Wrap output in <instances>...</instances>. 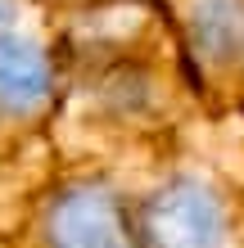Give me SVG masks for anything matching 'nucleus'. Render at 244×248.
Here are the masks:
<instances>
[{"instance_id": "obj_1", "label": "nucleus", "mask_w": 244, "mask_h": 248, "mask_svg": "<svg viewBox=\"0 0 244 248\" xmlns=\"http://www.w3.org/2000/svg\"><path fill=\"white\" fill-rule=\"evenodd\" d=\"M59 108L54 167L118 171L212 122L181 59L163 0H81L54 9Z\"/></svg>"}, {"instance_id": "obj_6", "label": "nucleus", "mask_w": 244, "mask_h": 248, "mask_svg": "<svg viewBox=\"0 0 244 248\" xmlns=\"http://www.w3.org/2000/svg\"><path fill=\"white\" fill-rule=\"evenodd\" d=\"M46 5H54V9H59V5H81V0H46Z\"/></svg>"}, {"instance_id": "obj_3", "label": "nucleus", "mask_w": 244, "mask_h": 248, "mask_svg": "<svg viewBox=\"0 0 244 248\" xmlns=\"http://www.w3.org/2000/svg\"><path fill=\"white\" fill-rule=\"evenodd\" d=\"M54 108H59L54 5L0 0V181L23 203L54 171Z\"/></svg>"}, {"instance_id": "obj_4", "label": "nucleus", "mask_w": 244, "mask_h": 248, "mask_svg": "<svg viewBox=\"0 0 244 248\" xmlns=\"http://www.w3.org/2000/svg\"><path fill=\"white\" fill-rule=\"evenodd\" d=\"M5 239L23 248H140L127 185L109 167H54Z\"/></svg>"}, {"instance_id": "obj_5", "label": "nucleus", "mask_w": 244, "mask_h": 248, "mask_svg": "<svg viewBox=\"0 0 244 248\" xmlns=\"http://www.w3.org/2000/svg\"><path fill=\"white\" fill-rule=\"evenodd\" d=\"M212 122L244 113V0H163Z\"/></svg>"}, {"instance_id": "obj_2", "label": "nucleus", "mask_w": 244, "mask_h": 248, "mask_svg": "<svg viewBox=\"0 0 244 248\" xmlns=\"http://www.w3.org/2000/svg\"><path fill=\"white\" fill-rule=\"evenodd\" d=\"M190 131L113 171L127 185L136 239L140 248H244V181L195 149Z\"/></svg>"}, {"instance_id": "obj_7", "label": "nucleus", "mask_w": 244, "mask_h": 248, "mask_svg": "<svg viewBox=\"0 0 244 248\" xmlns=\"http://www.w3.org/2000/svg\"><path fill=\"white\" fill-rule=\"evenodd\" d=\"M240 118H244V113H240Z\"/></svg>"}]
</instances>
